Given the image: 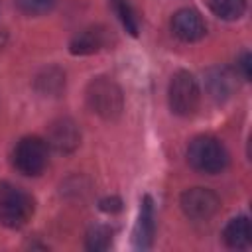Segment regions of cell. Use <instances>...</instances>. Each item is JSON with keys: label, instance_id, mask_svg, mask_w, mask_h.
<instances>
[{"label": "cell", "instance_id": "5", "mask_svg": "<svg viewBox=\"0 0 252 252\" xmlns=\"http://www.w3.org/2000/svg\"><path fill=\"white\" fill-rule=\"evenodd\" d=\"M14 167L30 177L39 175L47 165V142L37 136H26L22 138L12 156Z\"/></svg>", "mask_w": 252, "mask_h": 252}, {"label": "cell", "instance_id": "17", "mask_svg": "<svg viewBox=\"0 0 252 252\" xmlns=\"http://www.w3.org/2000/svg\"><path fill=\"white\" fill-rule=\"evenodd\" d=\"M16 6L28 16H41L55 6V0H16Z\"/></svg>", "mask_w": 252, "mask_h": 252}, {"label": "cell", "instance_id": "10", "mask_svg": "<svg viewBox=\"0 0 252 252\" xmlns=\"http://www.w3.org/2000/svg\"><path fill=\"white\" fill-rule=\"evenodd\" d=\"M205 87H207V93L211 94V98L222 102L234 93L236 79H234L232 71L226 67H211L205 73Z\"/></svg>", "mask_w": 252, "mask_h": 252}, {"label": "cell", "instance_id": "1", "mask_svg": "<svg viewBox=\"0 0 252 252\" xmlns=\"http://www.w3.org/2000/svg\"><path fill=\"white\" fill-rule=\"evenodd\" d=\"M85 100L91 112L102 120H116L124 110L122 89L108 77H94L85 91Z\"/></svg>", "mask_w": 252, "mask_h": 252}, {"label": "cell", "instance_id": "12", "mask_svg": "<svg viewBox=\"0 0 252 252\" xmlns=\"http://www.w3.org/2000/svg\"><path fill=\"white\" fill-rule=\"evenodd\" d=\"M222 240L228 248L244 250L252 242V228L250 220L246 217H234L230 219L222 228Z\"/></svg>", "mask_w": 252, "mask_h": 252}, {"label": "cell", "instance_id": "3", "mask_svg": "<svg viewBox=\"0 0 252 252\" xmlns=\"http://www.w3.org/2000/svg\"><path fill=\"white\" fill-rule=\"evenodd\" d=\"M35 209L33 197L16 187V185H2L0 187V222L8 228H22L28 224Z\"/></svg>", "mask_w": 252, "mask_h": 252}, {"label": "cell", "instance_id": "11", "mask_svg": "<svg viewBox=\"0 0 252 252\" xmlns=\"http://www.w3.org/2000/svg\"><path fill=\"white\" fill-rule=\"evenodd\" d=\"M106 30L100 26H91L79 32L71 41H69V51L73 55H91L100 51L106 45Z\"/></svg>", "mask_w": 252, "mask_h": 252}, {"label": "cell", "instance_id": "15", "mask_svg": "<svg viewBox=\"0 0 252 252\" xmlns=\"http://www.w3.org/2000/svg\"><path fill=\"white\" fill-rule=\"evenodd\" d=\"M209 8L220 20H238L246 12V0H209Z\"/></svg>", "mask_w": 252, "mask_h": 252}, {"label": "cell", "instance_id": "13", "mask_svg": "<svg viewBox=\"0 0 252 252\" xmlns=\"http://www.w3.org/2000/svg\"><path fill=\"white\" fill-rule=\"evenodd\" d=\"M35 89L45 96H57L65 89V75L57 67L43 69L35 77Z\"/></svg>", "mask_w": 252, "mask_h": 252}, {"label": "cell", "instance_id": "19", "mask_svg": "<svg viewBox=\"0 0 252 252\" xmlns=\"http://www.w3.org/2000/svg\"><path fill=\"white\" fill-rule=\"evenodd\" d=\"M236 65L240 67L242 77H244V79H250V53H248V51H242V53H240Z\"/></svg>", "mask_w": 252, "mask_h": 252}, {"label": "cell", "instance_id": "7", "mask_svg": "<svg viewBox=\"0 0 252 252\" xmlns=\"http://www.w3.org/2000/svg\"><path fill=\"white\" fill-rule=\"evenodd\" d=\"M81 144V130L75 120L63 116L49 124L47 130V148H53L57 154H71Z\"/></svg>", "mask_w": 252, "mask_h": 252}, {"label": "cell", "instance_id": "8", "mask_svg": "<svg viewBox=\"0 0 252 252\" xmlns=\"http://www.w3.org/2000/svg\"><path fill=\"white\" fill-rule=\"evenodd\" d=\"M171 30L181 41H199L207 33V26L201 14L193 8H181L171 18Z\"/></svg>", "mask_w": 252, "mask_h": 252}, {"label": "cell", "instance_id": "9", "mask_svg": "<svg viewBox=\"0 0 252 252\" xmlns=\"http://www.w3.org/2000/svg\"><path fill=\"white\" fill-rule=\"evenodd\" d=\"M154 232H156L154 201H152L150 195H146L142 199L138 220H136V226H134V246L140 248V250L150 248L152 246V240H154Z\"/></svg>", "mask_w": 252, "mask_h": 252}, {"label": "cell", "instance_id": "4", "mask_svg": "<svg viewBox=\"0 0 252 252\" xmlns=\"http://www.w3.org/2000/svg\"><path fill=\"white\" fill-rule=\"evenodd\" d=\"M199 100H201V91L197 79L183 69L173 73L167 87V102L171 112L177 116H191L199 108Z\"/></svg>", "mask_w": 252, "mask_h": 252}, {"label": "cell", "instance_id": "16", "mask_svg": "<svg viewBox=\"0 0 252 252\" xmlns=\"http://www.w3.org/2000/svg\"><path fill=\"white\" fill-rule=\"evenodd\" d=\"M112 6H114V12L118 14L124 30L130 33V35H138L140 32V22H138V16H136V10L132 8L130 0H112Z\"/></svg>", "mask_w": 252, "mask_h": 252}, {"label": "cell", "instance_id": "18", "mask_svg": "<svg viewBox=\"0 0 252 252\" xmlns=\"http://www.w3.org/2000/svg\"><path fill=\"white\" fill-rule=\"evenodd\" d=\"M98 205H100V209H102L104 213H118V211L122 209V201H120L118 197H106V199H102Z\"/></svg>", "mask_w": 252, "mask_h": 252}, {"label": "cell", "instance_id": "14", "mask_svg": "<svg viewBox=\"0 0 252 252\" xmlns=\"http://www.w3.org/2000/svg\"><path fill=\"white\" fill-rule=\"evenodd\" d=\"M112 244V228L102 222H94L89 226L85 234V246L93 252H102Z\"/></svg>", "mask_w": 252, "mask_h": 252}, {"label": "cell", "instance_id": "6", "mask_svg": "<svg viewBox=\"0 0 252 252\" xmlns=\"http://www.w3.org/2000/svg\"><path fill=\"white\" fill-rule=\"evenodd\" d=\"M179 205H181V211L187 219L209 220L220 209V199L217 197L215 191H211L207 187H191V189H185L181 193Z\"/></svg>", "mask_w": 252, "mask_h": 252}, {"label": "cell", "instance_id": "2", "mask_svg": "<svg viewBox=\"0 0 252 252\" xmlns=\"http://www.w3.org/2000/svg\"><path fill=\"white\" fill-rule=\"evenodd\" d=\"M187 161L193 169L201 173H220L228 163V152L220 140L213 136H197L189 142Z\"/></svg>", "mask_w": 252, "mask_h": 252}]
</instances>
